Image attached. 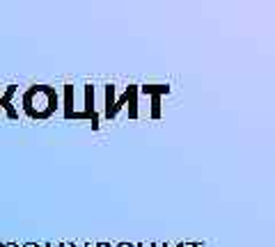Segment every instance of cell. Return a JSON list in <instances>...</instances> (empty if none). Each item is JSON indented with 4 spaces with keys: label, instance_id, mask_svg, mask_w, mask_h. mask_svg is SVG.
<instances>
[{
    "label": "cell",
    "instance_id": "1",
    "mask_svg": "<svg viewBox=\"0 0 275 247\" xmlns=\"http://www.w3.org/2000/svg\"><path fill=\"white\" fill-rule=\"evenodd\" d=\"M23 112L30 119H49L60 110V96L51 85H32L23 92Z\"/></svg>",
    "mask_w": 275,
    "mask_h": 247
},
{
    "label": "cell",
    "instance_id": "2",
    "mask_svg": "<svg viewBox=\"0 0 275 247\" xmlns=\"http://www.w3.org/2000/svg\"><path fill=\"white\" fill-rule=\"evenodd\" d=\"M80 117L92 124L94 131H99V112L94 106V85H85V106L80 110Z\"/></svg>",
    "mask_w": 275,
    "mask_h": 247
},
{
    "label": "cell",
    "instance_id": "3",
    "mask_svg": "<svg viewBox=\"0 0 275 247\" xmlns=\"http://www.w3.org/2000/svg\"><path fill=\"white\" fill-rule=\"evenodd\" d=\"M62 115H64V119H80L78 110H76V92H74V85H64Z\"/></svg>",
    "mask_w": 275,
    "mask_h": 247
},
{
    "label": "cell",
    "instance_id": "4",
    "mask_svg": "<svg viewBox=\"0 0 275 247\" xmlns=\"http://www.w3.org/2000/svg\"><path fill=\"white\" fill-rule=\"evenodd\" d=\"M14 94H16V85H7V89L0 94V108L7 112L9 119H18V110L12 106V96H14Z\"/></svg>",
    "mask_w": 275,
    "mask_h": 247
},
{
    "label": "cell",
    "instance_id": "5",
    "mask_svg": "<svg viewBox=\"0 0 275 247\" xmlns=\"http://www.w3.org/2000/svg\"><path fill=\"white\" fill-rule=\"evenodd\" d=\"M138 92L145 96H165L170 94V85H138Z\"/></svg>",
    "mask_w": 275,
    "mask_h": 247
},
{
    "label": "cell",
    "instance_id": "6",
    "mask_svg": "<svg viewBox=\"0 0 275 247\" xmlns=\"http://www.w3.org/2000/svg\"><path fill=\"white\" fill-rule=\"evenodd\" d=\"M106 108H103V117H106V119H115V117H112V108H115V92H117V87L115 85H106Z\"/></svg>",
    "mask_w": 275,
    "mask_h": 247
},
{
    "label": "cell",
    "instance_id": "7",
    "mask_svg": "<svg viewBox=\"0 0 275 247\" xmlns=\"http://www.w3.org/2000/svg\"><path fill=\"white\" fill-rule=\"evenodd\" d=\"M138 85H129V101H126V108H129V117L135 119L138 117Z\"/></svg>",
    "mask_w": 275,
    "mask_h": 247
},
{
    "label": "cell",
    "instance_id": "8",
    "mask_svg": "<svg viewBox=\"0 0 275 247\" xmlns=\"http://www.w3.org/2000/svg\"><path fill=\"white\" fill-rule=\"evenodd\" d=\"M181 247H204V243H181Z\"/></svg>",
    "mask_w": 275,
    "mask_h": 247
},
{
    "label": "cell",
    "instance_id": "9",
    "mask_svg": "<svg viewBox=\"0 0 275 247\" xmlns=\"http://www.w3.org/2000/svg\"><path fill=\"white\" fill-rule=\"evenodd\" d=\"M135 247H158V243H138Z\"/></svg>",
    "mask_w": 275,
    "mask_h": 247
},
{
    "label": "cell",
    "instance_id": "10",
    "mask_svg": "<svg viewBox=\"0 0 275 247\" xmlns=\"http://www.w3.org/2000/svg\"><path fill=\"white\" fill-rule=\"evenodd\" d=\"M41 247H62V243H44Z\"/></svg>",
    "mask_w": 275,
    "mask_h": 247
},
{
    "label": "cell",
    "instance_id": "11",
    "mask_svg": "<svg viewBox=\"0 0 275 247\" xmlns=\"http://www.w3.org/2000/svg\"><path fill=\"white\" fill-rule=\"evenodd\" d=\"M112 247H135L133 243H117V245H112Z\"/></svg>",
    "mask_w": 275,
    "mask_h": 247
},
{
    "label": "cell",
    "instance_id": "12",
    "mask_svg": "<svg viewBox=\"0 0 275 247\" xmlns=\"http://www.w3.org/2000/svg\"><path fill=\"white\" fill-rule=\"evenodd\" d=\"M0 247H21L18 243H0Z\"/></svg>",
    "mask_w": 275,
    "mask_h": 247
},
{
    "label": "cell",
    "instance_id": "13",
    "mask_svg": "<svg viewBox=\"0 0 275 247\" xmlns=\"http://www.w3.org/2000/svg\"><path fill=\"white\" fill-rule=\"evenodd\" d=\"M21 247H41L39 243H26V245H21Z\"/></svg>",
    "mask_w": 275,
    "mask_h": 247
},
{
    "label": "cell",
    "instance_id": "14",
    "mask_svg": "<svg viewBox=\"0 0 275 247\" xmlns=\"http://www.w3.org/2000/svg\"><path fill=\"white\" fill-rule=\"evenodd\" d=\"M97 247H112L110 243H97Z\"/></svg>",
    "mask_w": 275,
    "mask_h": 247
},
{
    "label": "cell",
    "instance_id": "15",
    "mask_svg": "<svg viewBox=\"0 0 275 247\" xmlns=\"http://www.w3.org/2000/svg\"><path fill=\"white\" fill-rule=\"evenodd\" d=\"M83 247H97V243H87V245H83Z\"/></svg>",
    "mask_w": 275,
    "mask_h": 247
}]
</instances>
